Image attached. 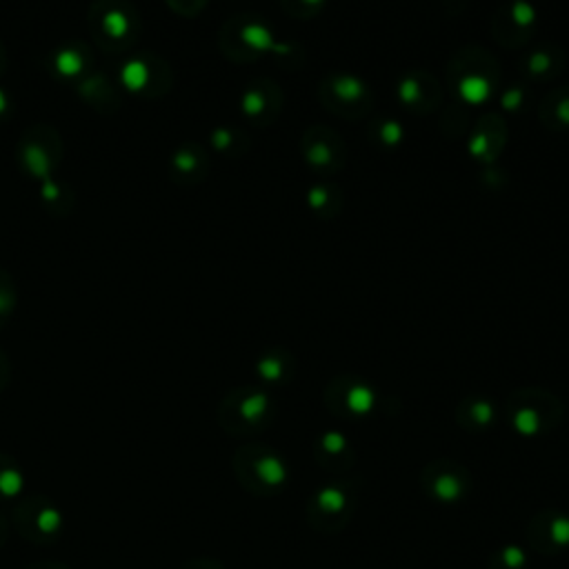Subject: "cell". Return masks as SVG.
Segmentation results:
<instances>
[{"label": "cell", "mask_w": 569, "mask_h": 569, "mask_svg": "<svg viewBox=\"0 0 569 569\" xmlns=\"http://www.w3.org/2000/svg\"><path fill=\"white\" fill-rule=\"evenodd\" d=\"M14 520L20 536L33 545H54L65 527L63 511L47 496L20 498L14 509Z\"/></svg>", "instance_id": "cell-1"}, {"label": "cell", "mask_w": 569, "mask_h": 569, "mask_svg": "<svg viewBox=\"0 0 569 569\" xmlns=\"http://www.w3.org/2000/svg\"><path fill=\"white\" fill-rule=\"evenodd\" d=\"M25 487V474L20 463L0 451V500H18Z\"/></svg>", "instance_id": "cell-2"}, {"label": "cell", "mask_w": 569, "mask_h": 569, "mask_svg": "<svg viewBox=\"0 0 569 569\" xmlns=\"http://www.w3.org/2000/svg\"><path fill=\"white\" fill-rule=\"evenodd\" d=\"M105 31L109 33L111 38H116V36H125L129 29V22H127V16L122 14V11H109V14H105Z\"/></svg>", "instance_id": "cell-3"}, {"label": "cell", "mask_w": 569, "mask_h": 569, "mask_svg": "<svg viewBox=\"0 0 569 569\" xmlns=\"http://www.w3.org/2000/svg\"><path fill=\"white\" fill-rule=\"evenodd\" d=\"M25 569H72V567L61 563V561H38V563L27 565Z\"/></svg>", "instance_id": "cell-4"}, {"label": "cell", "mask_w": 569, "mask_h": 569, "mask_svg": "<svg viewBox=\"0 0 569 569\" xmlns=\"http://www.w3.org/2000/svg\"><path fill=\"white\" fill-rule=\"evenodd\" d=\"M178 569H221V567L214 565L211 561H189L185 565H180Z\"/></svg>", "instance_id": "cell-5"}, {"label": "cell", "mask_w": 569, "mask_h": 569, "mask_svg": "<svg viewBox=\"0 0 569 569\" xmlns=\"http://www.w3.org/2000/svg\"><path fill=\"white\" fill-rule=\"evenodd\" d=\"M7 380H9V362L3 354H0V392L5 390Z\"/></svg>", "instance_id": "cell-6"}, {"label": "cell", "mask_w": 569, "mask_h": 569, "mask_svg": "<svg viewBox=\"0 0 569 569\" xmlns=\"http://www.w3.org/2000/svg\"><path fill=\"white\" fill-rule=\"evenodd\" d=\"M7 538H9V525H7V520H5V516L0 514V550L5 547V543H7Z\"/></svg>", "instance_id": "cell-7"}]
</instances>
